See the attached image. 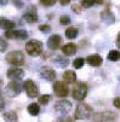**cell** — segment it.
I'll return each mask as SVG.
<instances>
[{"instance_id": "obj_7", "label": "cell", "mask_w": 120, "mask_h": 122, "mask_svg": "<svg viewBox=\"0 0 120 122\" xmlns=\"http://www.w3.org/2000/svg\"><path fill=\"white\" fill-rule=\"evenodd\" d=\"M23 90L26 91L27 96L29 98H35L39 94V90H38V86L34 83L32 80H26L23 82Z\"/></svg>"}, {"instance_id": "obj_20", "label": "cell", "mask_w": 120, "mask_h": 122, "mask_svg": "<svg viewBox=\"0 0 120 122\" xmlns=\"http://www.w3.org/2000/svg\"><path fill=\"white\" fill-rule=\"evenodd\" d=\"M27 110H28L29 115L37 116V115H39V112H40V107H39V104H37V103H32V104H29V105H28Z\"/></svg>"}, {"instance_id": "obj_32", "label": "cell", "mask_w": 120, "mask_h": 122, "mask_svg": "<svg viewBox=\"0 0 120 122\" xmlns=\"http://www.w3.org/2000/svg\"><path fill=\"white\" fill-rule=\"evenodd\" d=\"M113 104H114V107H115V108H118V109L120 110V97L115 98V99L113 100Z\"/></svg>"}, {"instance_id": "obj_18", "label": "cell", "mask_w": 120, "mask_h": 122, "mask_svg": "<svg viewBox=\"0 0 120 122\" xmlns=\"http://www.w3.org/2000/svg\"><path fill=\"white\" fill-rule=\"evenodd\" d=\"M62 52L65 56H73L76 53V46L74 44H67L62 47Z\"/></svg>"}, {"instance_id": "obj_29", "label": "cell", "mask_w": 120, "mask_h": 122, "mask_svg": "<svg viewBox=\"0 0 120 122\" xmlns=\"http://www.w3.org/2000/svg\"><path fill=\"white\" fill-rule=\"evenodd\" d=\"M39 30H40L41 33H50V31H51V27H50L49 24H41V25L39 27Z\"/></svg>"}, {"instance_id": "obj_19", "label": "cell", "mask_w": 120, "mask_h": 122, "mask_svg": "<svg viewBox=\"0 0 120 122\" xmlns=\"http://www.w3.org/2000/svg\"><path fill=\"white\" fill-rule=\"evenodd\" d=\"M63 80L67 83H74L76 81V74L73 70H67L63 74Z\"/></svg>"}, {"instance_id": "obj_22", "label": "cell", "mask_w": 120, "mask_h": 122, "mask_svg": "<svg viewBox=\"0 0 120 122\" xmlns=\"http://www.w3.org/2000/svg\"><path fill=\"white\" fill-rule=\"evenodd\" d=\"M78 34H79V30L74 27H71V28H68L65 30V38L69 39V40H73L78 36Z\"/></svg>"}, {"instance_id": "obj_4", "label": "cell", "mask_w": 120, "mask_h": 122, "mask_svg": "<svg viewBox=\"0 0 120 122\" xmlns=\"http://www.w3.org/2000/svg\"><path fill=\"white\" fill-rule=\"evenodd\" d=\"M22 92V85L18 81H10L5 87V94L10 98L17 97Z\"/></svg>"}, {"instance_id": "obj_16", "label": "cell", "mask_w": 120, "mask_h": 122, "mask_svg": "<svg viewBox=\"0 0 120 122\" xmlns=\"http://www.w3.org/2000/svg\"><path fill=\"white\" fill-rule=\"evenodd\" d=\"M86 62L91 66H99L102 64V62H103V59H102V57L99 55H91L86 58Z\"/></svg>"}, {"instance_id": "obj_25", "label": "cell", "mask_w": 120, "mask_h": 122, "mask_svg": "<svg viewBox=\"0 0 120 122\" xmlns=\"http://www.w3.org/2000/svg\"><path fill=\"white\" fill-rule=\"evenodd\" d=\"M84 64H85V59H84V58H81V57L75 58V59L73 61V66H74L75 69H80V68H82V66H84Z\"/></svg>"}, {"instance_id": "obj_24", "label": "cell", "mask_w": 120, "mask_h": 122, "mask_svg": "<svg viewBox=\"0 0 120 122\" xmlns=\"http://www.w3.org/2000/svg\"><path fill=\"white\" fill-rule=\"evenodd\" d=\"M107 58H108L109 61H112V62H116V61H119V58H120V52H119L118 50H112V51H109Z\"/></svg>"}, {"instance_id": "obj_9", "label": "cell", "mask_w": 120, "mask_h": 122, "mask_svg": "<svg viewBox=\"0 0 120 122\" xmlns=\"http://www.w3.org/2000/svg\"><path fill=\"white\" fill-rule=\"evenodd\" d=\"M5 36L7 39H15V40H26L28 39V33L24 29L20 30H10L5 33Z\"/></svg>"}, {"instance_id": "obj_15", "label": "cell", "mask_w": 120, "mask_h": 122, "mask_svg": "<svg viewBox=\"0 0 120 122\" xmlns=\"http://www.w3.org/2000/svg\"><path fill=\"white\" fill-rule=\"evenodd\" d=\"M13 27H15V23L5 17H0V29H4L6 31H10V30H13Z\"/></svg>"}, {"instance_id": "obj_11", "label": "cell", "mask_w": 120, "mask_h": 122, "mask_svg": "<svg viewBox=\"0 0 120 122\" xmlns=\"http://www.w3.org/2000/svg\"><path fill=\"white\" fill-rule=\"evenodd\" d=\"M40 77L46 81H54L56 79V71L51 66H43L40 69Z\"/></svg>"}, {"instance_id": "obj_3", "label": "cell", "mask_w": 120, "mask_h": 122, "mask_svg": "<svg viewBox=\"0 0 120 122\" xmlns=\"http://www.w3.org/2000/svg\"><path fill=\"white\" fill-rule=\"evenodd\" d=\"M86 94H87V86L85 83H82V82L75 83V86L73 87V90H72L73 98L76 99V100H82V99H85Z\"/></svg>"}, {"instance_id": "obj_33", "label": "cell", "mask_w": 120, "mask_h": 122, "mask_svg": "<svg viewBox=\"0 0 120 122\" xmlns=\"http://www.w3.org/2000/svg\"><path fill=\"white\" fill-rule=\"evenodd\" d=\"M81 9H82V7L80 6V4H79V3H78V4H75V5L73 6V10H74L76 13H80V12H81Z\"/></svg>"}, {"instance_id": "obj_31", "label": "cell", "mask_w": 120, "mask_h": 122, "mask_svg": "<svg viewBox=\"0 0 120 122\" xmlns=\"http://www.w3.org/2000/svg\"><path fill=\"white\" fill-rule=\"evenodd\" d=\"M12 4H13L16 7H18V9L23 7V5H24V3H23V1H18V0H15V1H12Z\"/></svg>"}, {"instance_id": "obj_21", "label": "cell", "mask_w": 120, "mask_h": 122, "mask_svg": "<svg viewBox=\"0 0 120 122\" xmlns=\"http://www.w3.org/2000/svg\"><path fill=\"white\" fill-rule=\"evenodd\" d=\"M5 122H17L18 121V116H17V114L15 111H7L3 115Z\"/></svg>"}, {"instance_id": "obj_28", "label": "cell", "mask_w": 120, "mask_h": 122, "mask_svg": "<svg viewBox=\"0 0 120 122\" xmlns=\"http://www.w3.org/2000/svg\"><path fill=\"white\" fill-rule=\"evenodd\" d=\"M40 4L44 6H54L56 4V0H40Z\"/></svg>"}, {"instance_id": "obj_10", "label": "cell", "mask_w": 120, "mask_h": 122, "mask_svg": "<svg viewBox=\"0 0 120 122\" xmlns=\"http://www.w3.org/2000/svg\"><path fill=\"white\" fill-rule=\"evenodd\" d=\"M23 20L27 21L28 23H35L38 21V13L35 6H28L27 11L23 13Z\"/></svg>"}, {"instance_id": "obj_17", "label": "cell", "mask_w": 120, "mask_h": 122, "mask_svg": "<svg viewBox=\"0 0 120 122\" xmlns=\"http://www.w3.org/2000/svg\"><path fill=\"white\" fill-rule=\"evenodd\" d=\"M52 62L58 68H65L68 64H69V59H68L67 57H63V56H56L52 59Z\"/></svg>"}, {"instance_id": "obj_8", "label": "cell", "mask_w": 120, "mask_h": 122, "mask_svg": "<svg viewBox=\"0 0 120 122\" xmlns=\"http://www.w3.org/2000/svg\"><path fill=\"white\" fill-rule=\"evenodd\" d=\"M71 109H72V103L69 100H67V99L58 100L56 103V105H55V110L60 115H67L71 111Z\"/></svg>"}, {"instance_id": "obj_23", "label": "cell", "mask_w": 120, "mask_h": 122, "mask_svg": "<svg viewBox=\"0 0 120 122\" xmlns=\"http://www.w3.org/2000/svg\"><path fill=\"white\" fill-rule=\"evenodd\" d=\"M80 6L82 9H87V7H91L93 5H101V4H103V1H92V0H81V1L79 3Z\"/></svg>"}, {"instance_id": "obj_27", "label": "cell", "mask_w": 120, "mask_h": 122, "mask_svg": "<svg viewBox=\"0 0 120 122\" xmlns=\"http://www.w3.org/2000/svg\"><path fill=\"white\" fill-rule=\"evenodd\" d=\"M60 23L62 25H67V24H69L71 23V17H68V16H61L60 17Z\"/></svg>"}, {"instance_id": "obj_34", "label": "cell", "mask_w": 120, "mask_h": 122, "mask_svg": "<svg viewBox=\"0 0 120 122\" xmlns=\"http://www.w3.org/2000/svg\"><path fill=\"white\" fill-rule=\"evenodd\" d=\"M4 108H5V102H4V99L1 97H0V111H1Z\"/></svg>"}, {"instance_id": "obj_12", "label": "cell", "mask_w": 120, "mask_h": 122, "mask_svg": "<svg viewBox=\"0 0 120 122\" xmlns=\"http://www.w3.org/2000/svg\"><path fill=\"white\" fill-rule=\"evenodd\" d=\"M61 44H62V38L60 35H51L47 40V48L51 50V51H56L61 47Z\"/></svg>"}, {"instance_id": "obj_14", "label": "cell", "mask_w": 120, "mask_h": 122, "mask_svg": "<svg viewBox=\"0 0 120 122\" xmlns=\"http://www.w3.org/2000/svg\"><path fill=\"white\" fill-rule=\"evenodd\" d=\"M101 20L103 21L106 24H113V23L115 22V17H114V13L107 9V10H104V11H102V13H101Z\"/></svg>"}, {"instance_id": "obj_2", "label": "cell", "mask_w": 120, "mask_h": 122, "mask_svg": "<svg viewBox=\"0 0 120 122\" xmlns=\"http://www.w3.org/2000/svg\"><path fill=\"white\" fill-rule=\"evenodd\" d=\"M6 62L9 64H12L15 65L16 68H18L20 65H23L24 63V56L21 51H12V52H9L6 55Z\"/></svg>"}, {"instance_id": "obj_13", "label": "cell", "mask_w": 120, "mask_h": 122, "mask_svg": "<svg viewBox=\"0 0 120 122\" xmlns=\"http://www.w3.org/2000/svg\"><path fill=\"white\" fill-rule=\"evenodd\" d=\"M6 75L12 81H18L24 76V71L20 68H10L7 70V73H6Z\"/></svg>"}, {"instance_id": "obj_30", "label": "cell", "mask_w": 120, "mask_h": 122, "mask_svg": "<svg viewBox=\"0 0 120 122\" xmlns=\"http://www.w3.org/2000/svg\"><path fill=\"white\" fill-rule=\"evenodd\" d=\"M6 48H7V42L3 38H0V52H4Z\"/></svg>"}, {"instance_id": "obj_1", "label": "cell", "mask_w": 120, "mask_h": 122, "mask_svg": "<svg viewBox=\"0 0 120 122\" xmlns=\"http://www.w3.org/2000/svg\"><path fill=\"white\" fill-rule=\"evenodd\" d=\"M26 51L29 56L38 57L43 53V44L37 39H32L26 44Z\"/></svg>"}, {"instance_id": "obj_37", "label": "cell", "mask_w": 120, "mask_h": 122, "mask_svg": "<svg viewBox=\"0 0 120 122\" xmlns=\"http://www.w3.org/2000/svg\"><path fill=\"white\" fill-rule=\"evenodd\" d=\"M6 4H7L6 0H4V1H0V5H6Z\"/></svg>"}, {"instance_id": "obj_35", "label": "cell", "mask_w": 120, "mask_h": 122, "mask_svg": "<svg viewBox=\"0 0 120 122\" xmlns=\"http://www.w3.org/2000/svg\"><path fill=\"white\" fill-rule=\"evenodd\" d=\"M61 5H63V6H65V5H68V4H71V0H61Z\"/></svg>"}, {"instance_id": "obj_5", "label": "cell", "mask_w": 120, "mask_h": 122, "mask_svg": "<svg viewBox=\"0 0 120 122\" xmlns=\"http://www.w3.org/2000/svg\"><path fill=\"white\" fill-rule=\"evenodd\" d=\"M91 112H92L91 107L87 105V104H85V103H81L76 107L75 118H78V120H87L91 116Z\"/></svg>"}, {"instance_id": "obj_36", "label": "cell", "mask_w": 120, "mask_h": 122, "mask_svg": "<svg viewBox=\"0 0 120 122\" xmlns=\"http://www.w3.org/2000/svg\"><path fill=\"white\" fill-rule=\"evenodd\" d=\"M116 45H118V47L120 48V33L118 34V38H116Z\"/></svg>"}, {"instance_id": "obj_38", "label": "cell", "mask_w": 120, "mask_h": 122, "mask_svg": "<svg viewBox=\"0 0 120 122\" xmlns=\"http://www.w3.org/2000/svg\"><path fill=\"white\" fill-rule=\"evenodd\" d=\"M1 83H3V81H1V80H0V88H1Z\"/></svg>"}, {"instance_id": "obj_26", "label": "cell", "mask_w": 120, "mask_h": 122, "mask_svg": "<svg viewBox=\"0 0 120 122\" xmlns=\"http://www.w3.org/2000/svg\"><path fill=\"white\" fill-rule=\"evenodd\" d=\"M52 99V97H51L50 94H43L39 97V103L41 104V105H46V104Z\"/></svg>"}, {"instance_id": "obj_6", "label": "cell", "mask_w": 120, "mask_h": 122, "mask_svg": "<svg viewBox=\"0 0 120 122\" xmlns=\"http://www.w3.org/2000/svg\"><path fill=\"white\" fill-rule=\"evenodd\" d=\"M54 92L57 97L64 98L69 94V88L64 81H55L54 83Z\"/></svg>"}]
</instances>
